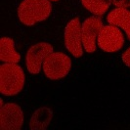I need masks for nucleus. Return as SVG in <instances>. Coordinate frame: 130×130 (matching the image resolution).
Here are the masks:
<instances>
[{"label": "nucleus", "instance_id": "f257e3e1", "mask_svg": "<svg viewBox=\"0 0 130 130\" xmlns=\"http://www.w3.org/2000/svg\"><path fill=\"white\" fill-rule=\"evenodd\" d=\"M51 12L50 0H23L18 8V17L22 24L30 26L47 20Z\"/></svg>", "mask_w": 130, "mask_h": 130}, {"label": "nucleus", "instance_id": "f03ea898", "mask_svg": "<svg viewBox=\"0 0 130 130\" xmlns=\"http://www.w3.org/2000/svg\"><path fill=\"white\" fill-rule=\"evenodd\" d=\"M26 75L22 67L16 63L0 66V91L4 96H15L23 90Z\"/></svg>", "mask_w": 130, "mask_h": 130}, {"label": "nucleus", "instance_id": "7ed1b4c3", "mask_svg": "<svg viewBox=\"0 0 130 130\" xmlns=\"http://www.w3.org/2000/svg\"><path fill=\"white\" fill-rule=\"evenodd\" d=\"M72 69V60L63 52H52L45 58L42 70L47 78L58 80L66 77Z\"/></svg>", "mask_w": 130, "mask_h": 130}, {"label": "nucleus", "instance_id": "20e7f679", "mask_svg": "<svg viewBox=\"0 0 130 130\" xmlns=\"http://www.w3.org/2000/svg\"><path fill=\"white\" fill-rule=\"evenodd\" d=\"M97 44L104 52H117L124 44V35L117 26L109 24V26H104L100 30Z\"/></svg>", "mask_w": 130, "mask_h": 130}, {"label": "nucleus", "instance_id": "39448f33", "mask_svg": "<svg viewBox=\"0 0 130 130\" xmlns=\"http://www.w3.org/2000/svg\"><path fill=\"white\" fill-rule=\"evenodd\" d=\"M79 18L71 20L65 27V45L69 52L74 58H80L83 55L82 44V30Z\"/></svg>", "mask_w": 130, "mask_h": 130}, {"label": "nucleus", "instance_id": "423d86ee", "mask_svg": "<svg viewBox=\"0 0 130 130\" xmlns=\"http://www.w3.org/2000/svg\"><path fill=\"white\" fill-rule=\"evenodd\" d=\"M52 52H54L53 46L47 42H39L31 46L27 50L26 56V65L28 72L31 74H38L45 58Z\"/></svg>", "mask_w": 130, "mask_h": 130}, {"label": "nucleus", "instance_id": "0eeeda50", "mask_svg": "<svg viewBox=\"0 0 130 130\" xmlns=\"http://www.w3.org/2000/svg\"><path fill=\"white\" fill-rule=\"evenodd\" d=\"M104 24L99 17L91 16L82 23V44L83 48L87 53L91 54L96 51L97 39L100 30L103 28Z\"/></svg>", "mask_w": 130, "mask_h": 130}, {"label": "nucleus", "instance_id": "6e6552de", "mask_svg": "<svg viewBox=\"0 0 130 130\" xmlns=\"http://www.w3.org/2000/svg\"><path fill=\"white\" fill-rule=\"evenodd\" d=\"M24 119V112L19 105L14 103L1 105L0 127L2 130H20Z\"/></svg>", "mask_w": 130, "mask_h": 130}, {"label": "nucleus", "instance_id": "1a4fd4ad", "mask_svg": "<svg viewBox=\"0 0 130 130\" xmlns=\"http://www.w3.org/2000/svg\"><path fill=\"white\" fill-rule=\"evenodd\" d=\"M107 21L110 25L122 28L130 40V11L127 8L117 7L111 10L107 16Z\"/></svg>", "mask_w": 130, "mask_h": 130}, {"label": "nucleus", "instance_id": "9d476101", "mask_svg": "<svg viewBox=\"0 0 130 130\" xmlns=\"http://www.w3.org/2000/svg\"><path fill=\"white\" fill-rule=\"evenodd\" d=\"M0 61L16 64L21 61V55L15 49V42L10 37L3 36L0 39Z\"/></svg>", "mask_w": 130, "mask_h": 130}, {"label": "nucleus", "instance_id": "9b49d317", "mask_svg": "<svg viewBox=\"0 0 130 130\" xmlns=\"http://www.w3.org/2000/svg\"><path fill=\"white\" fill-rule=\"evenodd\" d=\"M52 117L53 111L49 108H47V107L39 108L38 110L34 111V113L30 118L29 126L31 129L34 130L45 129L50 123Z\"/></svg>", "mask_w": 130, "mask_h": 130}, {"label": "nucleus", "instance_id": "f8f14e48", "mask_svg": "<svg viewBox=\"0 0 130 130\" xmlns=\"http://www.w3.org/2000/svg\"><path fill=\"white\" fill-rule=\"evenodd\" d=\"M81 3L86 10L96 16H102L107 13L111 6V0H81Z\"/></svg>", "mask_w": 130, "mask_h": 130}, {"label": "nucleus", "instance_id": "ddd939ff", "mask_svg": "<svg viewBox=\"0 0 130 130\" xmlns=\"http://www.w3.org/2000/svg\"><path fill=\"white\" fill-rule=\"evenodd\" d=\"M111 1L116 7H122V8L130 7V0H111Z\"/></svg>", "mask_w": 130, "mask_h": 130}, {"label": "nucleus", "instance_id": "4468645a", "mask_svg": "<svg viewBox=\"0 0 130 130\" xmlns=\"http://www.w3.org/2000/svg\"><path fill=\"white\" fill-rule=\"evenodd\" d=\"M122 62L125 65L127 66L128 68H130V46L125 50L122 54Z\"/></svg>", "mask_w": 130, "mask_h": 130}, {"label": "nucleus", "instance_id": "2eb2a0df", "mask_svg": "<svg viewBox=\"0 0 130 130\" xmlns=\"http://www.w3.org/2000/svg\"><path fill=\"white\" fill-rule=\"evenodd\" d=\"M50 1H59V0H50Z\"/></svg>", "mask_w": 130, "mask_h": 130}]
</instances>
